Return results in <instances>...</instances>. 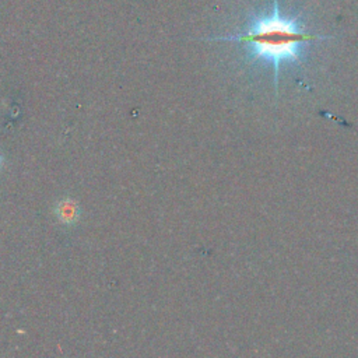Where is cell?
<instances>
[{"label":"cell","mask_w":358,"mask_h":358,"mask_svg":"<svg viewBox=\"0 0 358 358\" xmlns=\"http://www.w3.org/2000/svg\"><path fill=\"white\" fill-rule=\"evenodd\" d=\"M326 35L310 34L299 18L281 11L278 0H273L271 11L256 15L245 32L208 41H232L246 46L252 60L270 63L274 70V91L278 94L280 70L284 64L302 63V55L309 42L327 39Z\"/></svg>","instance_id":"cell-1"},{"label":"cell","mask_w":358,"mask_h":358,"mask_svg":"<svg viewBox=\"0 0 358 358\" xmlns=\"http://www.w3.org/2000/svg\"><path fill=\"white\" fill-rule=\"evenodd\" d=\"M55 214L60 222L66 225H73L80 217V208L74 200L64 199L56 204Z\"/></svg>","instance_id":"cell-2"},{"label":"cell","mask_w":358,"mask_h":358,"mask_svg":"<svg viewBox=\"0 0 358 358\" xmlns=\"http://www.w3.org/2000/svg\"><path fill=\"white\" fill-rule=\"evenodd\" d=\"M1 164H3V157L0 155V166H1Z\"/></svg>","instance_id":"cell-3"}]
</instances>
